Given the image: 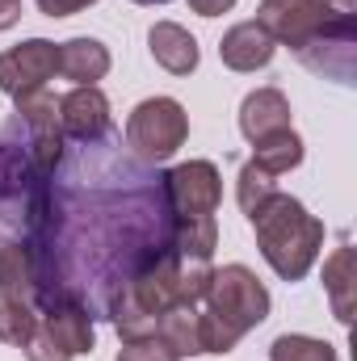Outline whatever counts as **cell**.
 Segmentation results:
<instances>
[{"label":"cell","mask_w":357,"mask_h":361,"mask_svg":"<svg viewBox=\"0 0 357 361\" xmlns=\"http://www.w3.org/2000/svg\"><path fill=\"white\" fill-rule=\"evenodd\" d=\"M118 361H181V353L160 336V332H147V336H135V341H122Z\"/></svg>","instance_id":"19"},{"label":"cell","mask_w":357,"mask_h":361,"mask_svg":"<svg viewBox=\"0 0 357 361\" xmlns=\"http://www.w3.org/2000/svg\"><path fill=\"white\" fill-rule=\"evenodd\" d=\"M13 147H21V143L0 139V189L25 185V152H13Z\"/></svg>","instance_id":"20"},{"label":"cell","mask_w":357,"mask_h":361,"mask_svg":"<svg viewBox=\"0 0 357 361\" xmlns=\"http://www.w3.org/2000/svg\"><path fill=\"white\" fill-rule=\"evenodd\" d=\"M269 315V290L248 265H223L210 273V286L198 302V341L202 353H231Z\"/></svg>","instance_id":"2"},{"label":"cell","mask_w":357,"mask_h":361,"mask_svg":"<svg viewBox=\"0 0 357 361\" xmlns=\"http://www.w3.org/2000/svg\"><path fill=\"white\" fill-rule=\"evenodd\" d=\"M290 126V101L282 89H257L244 97L240 105V130L248 143H261L273 130H286Z\"/></svg>","instance_id":"11"},{"label":"cell","mask_w":357,"mask_h":361,"mask_svg":"<svg viewBox=\"0 0 357 361\" xmlns=\"http://www.w3.org/2000/svg\"><path fill=\"white\" fill-rule=\"evenodd\" d=\"M345 13L332 0H265L257 13V25L273 42H286L290 51H307L315 38H324Z\"/></svg>","instance_id":"6"},{"label":"cell","mask_w":357,"mask_h":361,"mask_svg":"<svg viewBox=\"0 0 357 361\" xmlns=\"http://www.w3.org/2000/svg\"><path fill=\"white\" fill-rule=\"evenodd\" d=\"M324 290L332 298V315L341 324H353V298H357V277H353V248L341 244L324 261Z\"/></svg>","instance_id":"14"},{"label":"cell","mask_w":357,"mask_h":361,"mask_svg":"<svg viewBox=\"0 0 357 361\" xmlns=\"http://www.w3.org/2000/svg\"><path fill=\"white\" fill-rule=\"evenodd\" d=\"M89 4H97V0H38V13L42 17H72V13H80Z\"/></svg>","instance_id":"21"},{"label":"cell","mask_w":357,"mask_h":361,"mask_svg":"<svg viewBox=\"0 0 357 361\" xmlns=\"http://www.w3.org/2000/svg\"><path fill=\"white\" fill-rule=\"evenodd\" d=\"M147 47H152V59L164 72H173V76H189L198 68V59H202L198 38L185 25H177V21H156L152 34H147Z\"/></svg>","instance_id":"10"},{"label":"cell","mask_w":357,"mask_h":361,"mask_svg":"<svg viewBox=\"0 0 357 361\" xmlns=\"http://www.w3.org/2000/svg\"><path fill=\"white\" fill-rule=\"evenodd\" d=\"M34 328H38V302L0 298V341L4 345H25Z\"/></svg>","instance_id":"16"},{"label":"cell","mask_w":357,"mask_h":361,"mask_svg":"<svg viewBox=\"0 0 357 361\" xmlns=\"http://www.w3.org/2000/svg\"><path fill=\"white\" fill-rule=\"evenodd\" d=\"M248 223L257 231V248L269 261V269L282 281H303L320 248H324V223L307 214V206L282 189H273L257 210H248Z\"/></svg>","instance_id":"3"},{"label":"cell","mask_w":357,"mask_h":361,"mask_svg":"<svg viewBox=\"0 0 357 361\" xmlns=\"http://www.w3.org/2000/svg\"><path fill=\"white\" fill-rule=\"evenodd\" d=\"M135 4H169V0H135Z\"/></svg>","instance_id":"25"},{"label":"cell","mask_w":357,"mask_h":361,"mask_svg":"<svg viewBox=\"0 0 357 361\" xmlns=\"http://www.w3.org/2000/svg\"><path fill=\"white\" fill-rule=\"evenodd\" d=\"M253 164H261L269 177H282V173L298 169L303 164V139L294 135V126L273 130L261 143H253Z\"/></svg>","instance_id":"15"},{"label":"cell","mask_w":357,"mask_h":361,"mask_svg":"<svg viewBox=\"0 0 357 361\" xmlns=\"http://www.w3.org/2000/svg\"><path fill=\"white\" fill-rule=\"evenodd\" d=\"M25 361H72L92 353V311L72 294H51L38 302V328L21 345Z\"/></svg>","instance_id":"4"},{"label":"cell","mask_w":357,"mask_h":361,"mask_svg":"<svg viewBox=\"0 0 357 361\" xmlns=\"http://www.w3.org/2000/svg\"><path fill=\"white\" fill-rule=\"evenodd\" d=\"M332 4H337L341 13H353V4H357V0H332Z\"/></svg>","instance_id":"24"},{"label":"cell","mask_w":357,"mask_h":361,"mask_svg":"<svg viewBox=\"0 0 357 361\" xmlns=\"http://www.w3.org/2000/svg\"><path fill=\"white\" fill-rule=\"evenodd\" d=\"M109 72V51L97 38H72L59 42V76L72 85H97Z\"/></svg>","instance_id":"13"},{"label":"cell","mask_w":357,"mask_h":361,"mask_svg":"<svg viewBox=\"0 0 357 361\" xmlns=\"http://www.w3.org/2000/svg\"><path fill=\"white\" fill-rule=\"evenodd\" d=\"M236 0H189V8L198 13V17H219V13H227Z\"/></svg>","instance_id":"22"},{"label":"cell","mask_w":357,"mask_h":361,"mask_svg":"<svg viewBox=\"0 0 357 361\" xmlns=\"http://www.w3.org/2000/svg\"><path fill=\"white\" fill-rule=\"evenodd\" d=\"M273 189H277V177H269V173L261 169V164H253V160H248V164L240 169V185H236L240 210H244V214H248V210H257V206L265 202V197L273 193Z\"/></svg>","instance_id":"18"},{"label":"cell","mask_w":357,"mask_h":361,"mask_svg":"<svg viewBox=\"0 0 357 361\" xmlns=\"http://www.w3.org/2000/svg\"><path fill=\"white\" fill-rule=\"evenodd\" d=\"M160 193L169 206V240L181 257L210 261L219 248L214 210L223 202V177L210 160H189L160 177Z\"/></svg>","instance_id":"1"},{"label":"cell","mask_w":357,"mask_h":361,"mask_svg":"<svg viewBox=\"0 0 357 361\" xmlns=\"http://www.w3.org/2000/svg\"><path fill=\"white\" fill-rule=\"evenodd\" d=\"M273 51H277V42L269 38L257 21L231 25V30L223 34V42H219V59H223L231 72H257V68H265L269 59H273Z\"/></svg>","instance_id":"9"},{"label":"cell","mask_w":357,"mask_h":361,"mask_svg":"<svg viewBox=\"0 0 357 361\" xmlns=\"http://www.w3.org/2000/svg\"><path fill=\"white\" fill-rule=\"evenodd\" d=\"M59 130L80 139V143H101L109 135V97L97 85H76L59 97Z\"/></svg>","instance_id":"8"},{"label":"cell","mask_w":357,"mask_h":361,"mask_svg":"<svg viewBox=\"0 0 357 361\" xmlns=\"http://www.w3.org/2000/svg\"><path fill=\"white\" fill-rule=\"evenodd\" d=\"M55 72H59V47L47 38H30L0 55V92H8L17 101L25 92L47 89V80Z\"/></svg>","instance_id":"7"},{"label":"cell","mask_w":357,"mask_h":361,"mask_svg":"<svg viewBox=\"0 0 357 361\" xmlns=\"http://www.w3.org/2000/svg\"><path fill=\"white\" fill-rule=\"evenodd\" d=\"M21 21V0H0V30H13Z\"/></svg>","instance_id":"23"},{"label":"cell","mask_w":357,"mask_h":361,"mask_svg":"<svg viewBox=\"0 0 357 361\" xmlns=\"http://www.w3.org/2000/svg\"><path fill=\"white\" fill-rule=\"evenodd\" d=\"M189 139V114L173 97H147L126 118V147L143 164H164Z\"/></svg>","instance_id":"5"},{"label":"cell","mask_w":357,"mask_h":361,"mask_svg":"<svg viewBox=\"0 0 357 361\" xmlns=\"http://www.w3.org/2000/svg\"><path fill=\"white\" fill-rule=\"evenodd\" d=\"M0 298L38 302L34 252H30V244H21V240H0Z\"/></svg>","instance_id":"12"},{"label":"cell","mask_w":357,"mask_h":361,"mask_svg":"<svg viewBox=\"0 0 357 361\" xmlns=\"http://www.w3.org/2000/svg\"><path fill=\"white\" fill-rule=\"evenodd\" d=\"M269 361H341L337 349L328 341H315V336H298V332H286L269 345Z\"/></svg>","instance_id":"17"}]
</instances>
